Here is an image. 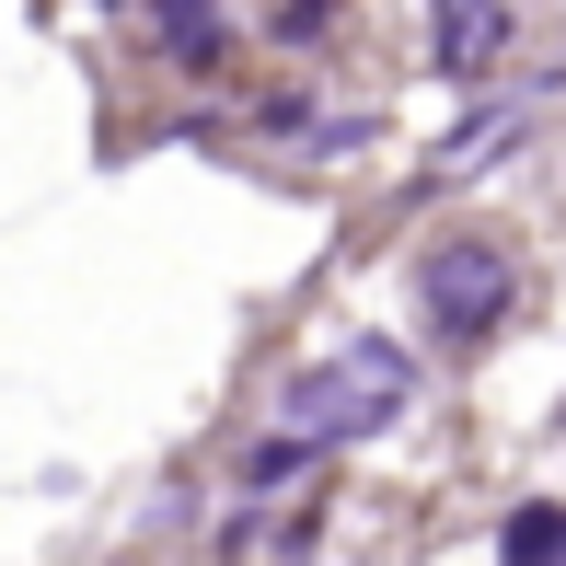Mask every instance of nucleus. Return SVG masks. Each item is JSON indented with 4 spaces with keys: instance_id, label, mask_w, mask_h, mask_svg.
<instances>
[{
    "instance_id": "f257e3e1",
    "label": "nucleus",
    "mask_w": 566,
    "mask_h": 566,
    "mask_svg": "<svg viewBox=\"0 0 566 566\" xmlns=\"http://www.w3.org/2000/svg\"><path fill=\"white\" fill-rule=\"evenodd\" d=\"M405 394H417V370H405L394 347H347L336 370L290 381V440H347V428H381Z\"/></svg>"
},
{
    "instance_id": "f03ea898",
    "label": "nucleus",
    "mask_w": 566,
    "mask_h": 566,
    "mask_svg": "<svg viewBox=\"0 0 566 566\" xmlns=\"http://www.w3.org/2000/svg\"><path fill=\"white\" fill-rule=\"evenodd\" d=\"M417 290H428V324H440V336H485V324L509 313V254L462 231V243L428 254V277H417Z\"/></svg>"
},
{
    "instance_id": "7ed1b4c3",
    "label": "nucleus",
    "mask_w": 566,
    "mask_h": 566,
    "mask_svg": "<svg viewBox=\"0 0 566 566\" xmlns=\"http://www.w3.org/2000/svg\"><path fill=\"white\" fill-rule=\"evenodd\" d=\"M509 46V0H440V59L451 70H485Z\"/></svg>"
},
{
    "instance_id": "20e7f679",
    "label": "nucleus",
    "mask_w": 566,
    "mask_h": 566,
    "mask_svg": "<svg viewBox=\"0 0 566 566\" xmlns=\"http://www.w3.org/2000/svg\"><path fill=\"white\" fill-rule=\"evenodd\" d=\"M566 544V509H521V521H509V555H555Z\"/></svg>"
}]
</instances>
